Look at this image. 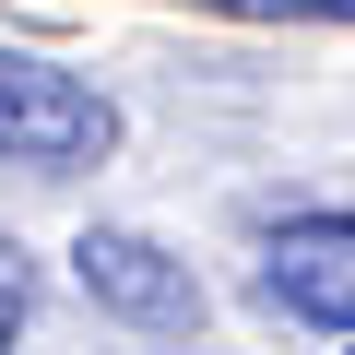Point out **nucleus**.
<instances>
[{
    "label": "nucleus",
    "instance_id": "3",
    "mask_svg": "<svg viewBox=\"0 0 355 355\" xmlns=\"http://www.w3.org/2000/svg\"><path fill=\"white\" fill-rule=\"evenodd\" d=\"M249 296L272 320H296V331H343L355 343V214H284L261 237Z\"/></svg>",
    "mask_w": 355,
    "mask_h": 355
},
{
    "label": "nucleus",
    "instance_id": "1",
    "mask_svg": "<svg viewBox=\"0 0 355 355\" xmlns=\"http://www.w3.org/2000/svg\"><path fill=\"white\" fill-rule=\"evenodd\" d=\"M107 154H119V107H107L83 71H60V60H36V48H0V166L83 178V166H107Z\"/></svg>",
    "mask_w": 355,
    "mask_h": 355
},
{
    "label": "nucleus",
    "instance_id": "2",
    "mask_svg": "<svg viewBox=\"0 0 355 355\" xmlns=\"http://www.w3.org/2000/svg\"><path fill=\"white\" fill-rule=\"evenodd\" d=\"M71 284L107 320H130V331H166V343L202 331V272L178 261L166 237H142V225H83L71 237Z\"/></svg>",
    "mask_w": 355,
    "mask_h": 355
},
{
    "label": "nucleus",
    "instance_id": "4",
    "mask_svg": "<svg viewBox=\"0 0 355 355\" xmlns=\"http://www.w3.org/2000/svg\"><path fill=\"white\" fill-rule=\"evenodd\" d=\"M24 320H36V249H24V237H0V355L24 343Z\"/></svg>",
    "mask_w": 355,
    "mask_h": 355
},
{
    "label": "nucleus",
    "instance_id": "5",
    "mask_svg": "<svg viewBox=\"0 0 355 355\" xmlns=\"http://www.w3.org/2000/svg\"><path fill=\"white\" fill-rule=\"evenodd\" d=\"M225 12H272V24H355V0H225Z\"/></svg>",
    "mask_w": 355,
    "mask_h": 355
}]
</instances>
